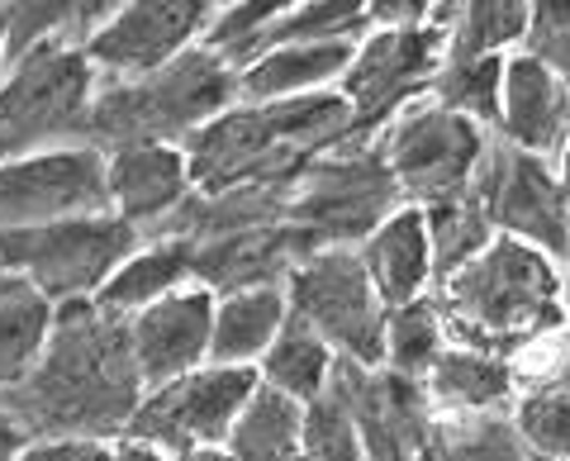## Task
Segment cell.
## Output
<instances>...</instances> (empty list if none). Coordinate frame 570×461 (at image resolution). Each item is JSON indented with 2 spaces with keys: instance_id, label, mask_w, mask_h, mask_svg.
I'll list each match as a JSON object with an SVG mask.
<instances>
[{
  "instance_id": "6da1fadb",
  "label": "cell",
  "mask_w": 570,
  "mask_h": 461,
  "mask_svg": "<svg viewBox=\"0 0 570 461\" xmlns=\"http://www.w3.org/2000/svg\"><path fill=\"white\" fill-rule=\"evenodd\" d=\"M142 400L138 366L129 357L124 318L96 300L52 310L48 343L29 376L0 400L14 429L33 438H119Z\"/></svg>"
},
{
  "instance_id": "7a4b0ae2",
  "label": "cell",
  "mask_w": 570,
  "mask_h": 461,
  "mask_svg": "<svg viewBox=\"0 0 570 461\" xmlns=\"http://www.w3.org/2000/svg\"><path fill=\"white\" fill-rule=\"evenodd\" d=\"M561 291L557 262L542 257L538 247L494 234L471 262L433 281V310L448 333V347L513 362L532 343L561 333Z\"/></svg>"
},
{
  "instance_id": "3957f363",
  "label": "cell",
  "mask_w": 570,
  "mask_h": 461,
  "mask_svg": "<svg viewBox=\"0 0 570 461\" xmlns=\"http://www.w3.org/2000/svg\"><path fill=\"white\" fill-rule=\"evenodd\" d=\"M347 134H352V115L337 100V91L266 100V105L238 100L219 119H209L181 153L195 195H224L253 186L291 190L295 176L314 157L343 148Z\"/></svg>"
},
{
  "instance_id": "277c9868",
  "label": "cell",
  "mask_w": 570,
  "mask_h": 461,
  "mask_svg": "<svg viewBox=\"0 0 570 461\" xmlns=\"http://www.w3.org/2000/svg\"><path fill=\"white\" fill-rule=\"evenodd\" d=\"M238 105V72L214 52L190 48L142 81L100 86L86 115L81 144L96 153L115 148H186L209 119Z\"/></svg>"
},
{
  "instance_id": "5b68a950",
  "label": "cell",
  "mask_w": 570,
  "mask_h": 461,
  "mask_svg": "<svg viewBox=\"0 0 570 461\" xmlns=\"http://www.w3.org/2000/svg\"><path fill=\"white\" fill-rule=\"evenodd\" d=\"M100 81L81 43L52 39L0 67V163L48 148H71L86 134V115Z\"/></svg>"
},
{
  "instance_id": "8992f818",
  "label": "cell",
  "mask_w": 570,
  "mask_h": 461,
  "mask_svg": "<svg viewBox=\"0 0 570 461\" xmlns=\"http://www.w3.org/2000/svg\"><path fill=\"white\" fill-rule=\"evenodd\" d=\"M138 243L142 234L100 209V215H71L39 228H0V267L58 310L96 300V291Z\"/></svg>"
},
{
  "instance_id": "52a82bcc",
  "label": "cell",
  "mask_w": 570,
  "mask_h": 461,
  "mask_svg": "<svg viewBox=\"0 0 570 461\" xmlns=\"http://www.w3.org/2000/svg\"><path fill=\"white\" fill-rule=\"evenodd\" d=\"M285 318L314 333L337 362L381 366L385 305L371 291L352 247H314L281 281Z\"/></svg>"
},
{
  "instance_id": "ba28073f",
  "label": "cell",
  "mask_w": 570,
  "mask_h": 461,
  "mask_svg": "<svg viewBox=\"0 0 570 461\" xmlns=\"http://www.w3.org/2000/svg\"><path fill=\"white\" fill-rule=\"evenodd\" d=\"M371 148L381 153L400 200L423 209V215L466 200L475 171L490 153L485 129H475L471 119L442 110L433 100H414L409 110H400Z\"/></svg>"
},
{
  "instance_id": "9c48e42d",
  "label": "cell",
  "mask_w": 570,
  "mask_h": 461,
  "mask_svg": "<svg viewBox=\"0 0 570 461\" xmlns=\"http://www.w3.org/2000/svg\"><path fill=\"white\" fill-rule=\"evenodd\" d=\"M442 67V14L419 24H371L356 39L347 72L337 81V100L352 115L347 148L371 144L400 110H409L433 86Z\"/></svg>"
},
{
  "instance_id": "30bf717a",
  "label": "cell",
  "mask_w": 570,
  "mask_h": 461,
  "mask_svg": "<svg viewBox=\"0 0 570 461\" xmlns=\"http://www.w3.org/2000/svg\"><path fill=\"white\" fill-rule=\"evenodd\" d=\"M400 190L390 182L381 153L371 144L333 148L314 157L285 190V224L309 234L314 247H356L390 209H400Z\"/></svg>"
},
{
  "instance_id": "8fae6325",
  "label": "cell",
  "mask_w": 570,
  "mask_h": 461,
  "mask_svg": "<svg viewBox=\"0 0 570 461\" xmlns=\"http://www.w3.org/2000/svg\"><path fill=\"white\" fill-rule=\"evenodd\" d=\"M253 390H257L253 366L205 362V366H195L167 385L142 390L138 410L129 414L119 438L148 442V448H157L167 461H181V457L205 452V448H224V438L234 429V419Z\"/></svg>"
},
{
  "instance_id": "7c38bea8",
  "label": "cell",
  "mask_w": 570,
  "mask_h": 461,
  "mask_svg": "<svg viewBox=\"0 0 570 461\" xmlns=\"http://www.w3.org/2000/svg\"><path fill=\"white\" fill-rule=\"evenodd\" d=\"M214 6L209 0H142V6H110V14L86 33V62L100 86L142 81L171 58L200 48Z\"/></svg>"
},
{
  "instance_id": "4fadbf2b",
  "label": "cell",
  "mask_w": 570,
  "mask_h": 461,
  "mask_svg": "<svg viewBox=\"0 0 570 461\" xmlns=\"http://www.w3.org/2000/svg\"><path fill=\"white\" fill-rule=\"evenodd\" d=\"M475 200L499 238L528 243L561 267L566 262V182L557 163L523 157L509 148H490L475 171Z\"/></svg>"
},
{
  "instance_id": "5bb4252c",
  "label": "cell",
  "mask_w": 570,
  "mask_h": 461,
  "mask_svg": "<svg viewBox=\"0 0 570 461\" xmlns=\"http://www.w3.org/2000/svg\"><path fill=\"white\" fill-rule=\"evenodd\" d=\"M328 395L352 419L362 461H414L433 433V410L419 381H404L385 366L337 362Z\"/></svg>"
},
{
  "instance_id": "9a60e30c",
  "label": "cell",
  "mask_w": 570,
  "mask_h": 461,
  "mask_svg": "<svg viewBox=\"0 0 570 461\" xmlns=\"http://www.w3.org/2000/svg\"><path fill=\"white\" fill-rule=\"evenodd\" d=\"M105 209V157L86 144L0 163V228H39Z\"/></svg>"
},
{
  "instance_id": "2e32d148",
  "label": "cell",
  "mask_w": 570,
  "mask_h": 461,
  "mask_svg": "<svg viewBox=\"0 0 570 461\" xmlns=\"http://www.w3.org/2000/svg\"><path fill=\"white\" fill-rule=\"evenodd\" d=\"M209 318L214 295L195 281L124 318V339H129V357L138 366L142 390L167 385L209 362Z\"/></svg>"
},
{
  "instance_id": "e0dca14e",
  "label": "cell",
  "mask_w": 570,
  "mask_h": 461,
  "mask_svg": "<svg viewBox=\"0 0 570 461\" xmlns=\"http://www.w3.org/2000/svg\"><path fill=\"white\" fill-rule=\"evenodd\" d=\"M566 124H570L566 77L532 62L528 52H509L504 77H499V115H494V134L504 138V148L557 163L566 148Z\"/></svg>"
},
{
  "instance_id": "ac0fdd59",
  "label": "cell",
  "mask_w": 570,
  "mask_h": 461,
  "mask_svg": "<svg viewBox=\"0 0 570 461\" xmlns=\"http://www.w3.org/2000/svg\"><path fill=\"white\" fill-rule=\"evenodd\" d=\"M105 157V209L134 234L163 228L190 200V167L181 148H115Z\"/></svg>"
},
{
  "instance_id": "d6986e66",
  "label": "cell",
  "mask_w": 570,
  "mask_h": 461,
  "mask_svg": "<svg viewBox=\"0 0 570 461\" xmlns=\"http://www.w3.org/2000/svg\"><path fill=\"white\" fill-rule=\"evenodd\" d=\"M371 291L385 310L414 305V300L433 295V238H428L423 209L400 205L371 228V234L352 247Z\"/></svg>"
},
{
  "instance_id": "ffe728a7",
  "label": "cell",
  "mask_w": 570,
  "mask_h": 461,
  "mask_svg": "<svg viewBox=\"0 0 570 461\" xmlns=\"http://www.w3.org/2000/svg\"><path fill=\"white\" fill-rule=\"evenodd\" d=\"M428 395L433 419H485V414H509L513 395V366L485 357V352L466 347H442V357L428 366V376L419 381Z\"/></svg>"
},
{
  "instance_id": "44dd1931",
  "label": "cell",
  "mask_w": 570,
  "mask_h": 461,
  "mask_svg": "<svg viewBox=\"0 0 570 461\" xmlns=\"http://www.w3.org/2000/svg\"><path fill=\"white\" fill-rule=\"evenodd\" d=\"M356 43H285L266 48L238 72V100L266 105V100H299V96H324L337 91L347 72Z\"/></svg>"
},
{
  "instance_id": "7402d4cb",
  "label": "cell",
  "mask_w": 570,
  "mask_h": 461,
  "mask_svg": "<svg viewBox=\"0 0 570 461\" xmlns=\"http://www.w3.org/2000/svg\"><path fill=\"white\" fill-rule=\"evenodd\" d=\"M285 328V291L281 286H243L214 295L209 318V362L214 366H257V357Z\"/></svg>"
},
{
  "instance_id": "603a6c76",
  "label": "cell",
  "mask_w": 570,
  "mask_h": 461,
  "mask_svg": "<svg viewBox=\"0 0 570 461\" xmlns=\"http://www.w3.org/2000/svg\"><path fill=\"white\" fill-rule=\"evenodd\" d=\"M181 286H190V247L176 238H157V243H138L119 262L110 281L96 291V305L110 318H129Z\"/></svg>"
},
{
  "instance_id": "cb8c5ba5",
  "label": "cell",
  "mask_w": 570,
  "mask_h": 461,
  "mask_svg": "<svg viewBox=\"0 0 570 461\" xmlns=\"http://www.w3.org/2000/svg\"><path fill=\"white\" fill-rule=\"evenodd\" d=\"M219 452L228 461H299L305 457V404L257 385Z\"/></svg>"
},
{
  "instance_id": "d4e9b609",
  "label": "cell",
  "mask_w": 570,
  "mask_h": 461,
  "mask_svg": "<svg viewBox=\"0 0 570 461\" xmlns=\"http://www.w3.org/2000/svg\"><path fill=\"white\" fill-rule=\"evenodd\" d=\"M52 328V305L0 267V400L29 376Z\"/></svg>"
},
{
  "instance_id": "484cf974",
  "label": "cell",
  "mask_w": 570,
  "mask_h": 461,
  "mask_svg": "<svg viewBox=\"0 0 570 461\" xmlns=\"http://www.w3.org/2000/svg\"><path fill=\"white\" fill-rule=\"evenodd\" d=\"M528 29V6L519 0H475L442 14V62L466 58H509Z\"/></svg>"
},
{
  "instance_id": "4316f807",
  "label": "cell",
  "mask_w": 570,
  "mask_h": 461,
  "mask_svg": "<svg viewBox=\"0 0 570 461\" xmlns=\"http://www.w3.org/2000/svg\"><path fill=\"white\" fill-rule=\"evenodd\" d=\"M333 366L337 357L314 339V333H305L299 324H291L285 318V328L272 339V347L257 357V385L266 390H276V395L285 400H295V404H314L318 395L328 390L333 381Z\"/></svg>"
},
{
  "instance_id": "83f0119b",
  "label": "cell",
  "mask_w": 570,
  "mask_h": 461,
  "mask_svg": "<svg viewBox=\"0 0 570 461\" xmlns=\"http://www.w3.org/2000/svg\"><path fill=\"white\" fill-rule=\"evenodd\" d=\"M509 429L519 433V442L538 461H566V452H570L566 371L519 385V395H513V404H509Z\"/></svg>"
},
{
  "instance_id": "f1b7e54d",
  "label": "cell",
  "mask_w": 570,
  "mask_h": 461,
  "mask_svg": "<svg viewBox=\"0 0 570 461\" xmlns=\"http://www.w3.org/2000/svg\"><path fill=\"white\" fill-rule=\"evenodd\" d=\"M442 347H448V333H442L433 295L400 310H385V352H381L385 371H395L404 381H423L428 366L442 357Z\"/></svg>"
},
{
  "instance_id": "f546056e",
  "label": "cell",
  "mask_w": 570,
  "mask_h": 461,
  "mask_svg": "<svg viewBox=\"0 0 570 461\" xmlns=\"http://www.w3.org/2000/svg\"><path fill=\"white\" fill-rule=\"evenodd\" d=\"M499 77H504V58H466V62H442L433 77V105L471 119L475 129H494L499 115Z\"/></svg>"
},
{
  "instance_id": "4dcf8cb0",
  "label": "cell",
  "mask_w": 570,
  "mask_h": 461,
  "mask_svg": "<svg viewBox=\"0 0 570 461\" xmlns=\"http://www.w3.org/2000/svg\"><path fill=\"white\" fill-rule=\"evenodd\" d=\"M428 448L438 461H538L519 433L509 429L504 414H485V419H433Z\"/></svg>"
},
{
  "instance_id": "1f68e13d",
  "label": "cell",
  "mask_w": 570,
  "mask_h": 461,
  "mask_svg": "<svg viewBox=\"0 0 570 461\" xmlns=\"http://www.w3.org/2000/svg\"><path fill=\"white\" fill-rule=\"evenodd\" d=\"M299 461H362L352 419L343 414V404L328 390L314 404H305V457Z\"/></svg>"
},
{
  "instance_id": "d6a6232c",
  "label": "cell",
  "mask_w": 570,
  "mask_h": 461,
  "mask_svg": "<svg viewBox=\"0 0 570 461\" xmlns=\"http://www.w3.org/2000/svg\"><path fill=\"white\" fill-rule=\"evenodd\" d=\"M570 24H566V6H528V29H523V43L519 52H528L532 62L551 67L557 77H566V62H570Z\"/></svg>"
},
{
  "instance_id": "836d02e7",
  "label": "cell",
  "mask_w": 570,
  "mask_h": 461,
  "mask_svg": "<svg viewBox=\"0 0 570 461\" xmlns=\"http://www.w3.org/2000/svg\"><path fill=\"white\" fill-rule=\"evenodd\" d=\"M14 461H119L115 438H33Z\"/></svg>"
},
{
  "instance_id": "e575fe53",
  "label": "cell",
  "mask_w": 570,
  "mask_h": 461,
  "mask_svg": "<svg viewBox=\"0 0 570 461\" xmlns=\"http://www.w3.org/2000/svg\"><path fill=\"white\" fill-rule=\"evenodd\" d=\"M20 448H24V433L14 429V419L0 410V461H14L20 457Z\"/></svg>"
},
{
  "instance_id": "d590c367",
  "label": "cell",
  "mask_w": 570,
  "mask_h": 461,
  "mask_svg": "<svg viewBox=\"0 0 570 461\" xmlns=\"http://www.w3.org/2000/svg\"><path fill=\"white\" fill-rule=\"evenodd\" d=\"M115 457L119 461H167L157 448H148V442H134V438H115Z\"/></svg>"
},
{
  "instance_id": "8d00e7d4",
  "label": "cell",
  "mask_w": 570,
  "mask_h": 461,
  "mask_svg": "<svg viewBox=\"0 0 570 461\" xmlns=\"http://www.w3.org/2000/svg\"><path fill=\"white\" fill-rule=\"evenodd\" d=\"M414 461H438V457H433V448H428V442H423V452H419Z\"/></svg>"
}]
</instances>
